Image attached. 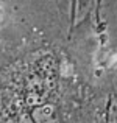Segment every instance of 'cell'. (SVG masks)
Segmentation results:
<instances>
[{"instance_id":"1","label":"cell","mask_w":117,"mask_h":123,"mask_svg":"<svg viewBox=\"0 0 117 123\" xmlns=\"http://www.w3.org/2000/svg\"><path fill=\"white\" fill-rule=\"evenodd\" d=\"M75 17H77V0H72V6H70V30L75 27Z\"/></svg>"}]
</instances>
